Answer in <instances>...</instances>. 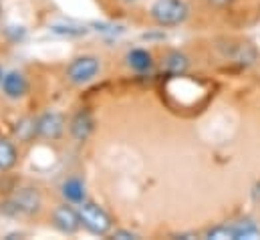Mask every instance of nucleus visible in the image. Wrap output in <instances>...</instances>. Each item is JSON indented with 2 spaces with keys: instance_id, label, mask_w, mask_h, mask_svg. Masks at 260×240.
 <instances>
[{
  "instance_id": "nucleus-9",
  "label": "nucleus",
  "mask_w": 260,
  "mask_h": 240,
  "mask_svg": "<svg viewBox=\"0 0 260 240\" xmlns=\"http://www.w3.org/2000/svg\"><path fill=\"white\" fill-rule=\"evenodd\" d=\"M61 192H63V196H65L67 202H71V204H81V202L87 200L85 184L79 180V178H69V180L63 182Z\"/></svg>"
},
{
  "instance_id": "nucleus-17",
  "label": "nucleus",
  "mask_w": 260,
  "mask_h": 240,
  "mask_svg": "<svg viewBox=\"0 0 260 240\" xmlns=\"http://www.w3.org/2000/svg\"><path fill=\"white\" fill-rule=\"evenodd\" d=\"M113 238H119V240H133L137 238L133 232H129V230H115L113 232Z\"/></svg>"
},
{
  "instance_id": "nucleus-8",
  "label": "nucleus",
  "mask_w": 260,
  "mask_h": 240,
  "mask_svg": "<svg viewBox=\"0 0 260 240\" xmlns=\"http://www.w3.org/2000/svg\"><path fill=\"white\" fill-rule=\"evenodd\" d=\"M26 91H28V83H26L22 73L10 71L2 77V93L8 99H20V97L26 95Z\"/></svg>"
},
{
  "instance_id": "nucleus-18",
  "label": "nucleus",
  "mask_w": 260,
  "mask_h": 240,
  "mask_svg": "<svg viewBox=\"0 0 260 240\" xmlns=\"http://www.w3.org/2000/svg\"><path fill=\"white\" fill-rule=\"evenodd\" d=\"M252 196H254V200H256V202H260V184H256V186H254Z\"/></svg>"
},
{
  "instance_id": "nucleus-13",
  "label": "nucleus",
  "mask_w": 260,
  "mask_h": 240,
  "mask_svg": "<svg viewBox=\"0 0 260 240\" xmlns=\"http://www.w3.org/2000/svg\"><path fill=\"white\" fill-rule=\"evenodd\" d=\"M190 67V61L184 53L180 51H172L168 57H166V69L172 73V75H184Z\"/></svg>"
},
{
  "instance_id": "nucleus-14",
  "label": "nucleus",
  "mask_w": 260,
  "mask_h": 240,
  "mask_svg": "<svg viewBox=\"0 0 260 240\" xmlns=\"http://www.w3.org/2000/svg\"><path fill=\"white\" fill-rule=\"evenodd\" d=\"M14 133L18 135V139L20 141H24V143H28L35 135H37V119H22L16 123V127H14Z\"/></svg>"
},
{
  "instance_id": "nucleus-21",
  "label": "nucleus",
  "mask_w": 260,
  "mask_h": 240,
  "mask_svg": "<svg viewBox=\"0 0 260 240\" xmlns=\"http://www.w3.org/2000/svg\"><path fill=\"white\" fill-rule=\"evenodd\" d=\"M0 14H2V6H0Z\"/></svg>"
},
{
  "instance_id": "nucleus-1",
  "label": "nucleus",
  "mask_w": 260,
  "mask_h": 240,
  "mask_svg": "<svg viewBox=\"0 0 260 240\" xmlns=\"http://www.w3.org/2000/svg\"><path fill=\"white\" fill-rule=\"evenodd\" d=\"M41 206L43 200L35 188H20L2 204L0 212L6 216H32L41 210Z\"/></svg>"
},
{
  "instance_id": "nucleus-15",
  "label": "nucleus",
  "mask_w": 260,
  "mask_h": 240,
  "mask_svg": "<svg viewBox=\"0 0 260 240\" xmlns=\"http://www.w3.org/2000/svg\"><path fill=\"white\" fill-rule=\"evenodd\" d=\"M51 33H55L59 37H81L87 33V28L77 26V24H55V26H51Z\"/></svg>"
},
{
  "instance_id": "nucleus-12",
  "label": "nucleus",
  "mask_w": 260,
  "mask_h": 240,
  "mask_svg": "<svg viewBox=\"0 0 260 240\" xmlns=\"http://www.w3.org/2000/svg\"><path fill=\"white\" fill-rule=\"evenodd\" d=\"M127 65H129L133 71H137V73H145V71L151 69L153 59H151V55H149L147 51H143V49H133L129 55H127Z\"/></svg>"
},
{
  "instance_id": "nucleus-6",
  "label": "nucleus",
  "mask_w": 260,
  "mask_h": 240,
  "mask_svg": "<svg viewBox=\"0 0 260 240\" xmlns=\"http://www.w3.org/2000/svg\"><path fill=\"white\" fill-rule=\"evenodd\" d=\"M53 226L63 232V234H75L81 228V218H79V210L71 208V206H57L53 210Z\"/></svg>"
},
{
  "instance_id": "nucleus-5",
  "label": "nucleus",
  "mask_w": 260,
  "mask_h": 240,
  "mask_svg": "<svg viewBox=\"0 0 260 240\" xmlns=\"http://www.w3.org/2000/svg\"><path fill=\"white\" fill-rule=\"evenodd\" d=\"M65 133V117L57 111H47L37 119V135L49 141L59 139Z\"/></svg>"
},
{
  "instance_id": "nucleus-20",
  "label": "nucleus",
  "mask_w": 260,
  "mask_h": 240,
  "mask_svg": "<svg viewBox=\"0 0 260 240\" xmlns=\"http://www.w3.org/2000/svg\"><path fill=\"white\" fill-rule=\"evenodd\" d=\"M123 2H133V0H123Z\"/></svg>"
},
{
  "instance_id": "nucleus-10",
  "label": "nucleus",
  "mask_w": 260,
  "mask_h": 240,
  "mask_svg": "<svg viewBox=\"0 0 260 240\" xmlns=\"http://www.w3.org/2000/svg\"><path fill=\"white\" fill-rule=\"evenodd\" d=\"M230 232H232V240H256L260 238V228L252 222V220H240L234 224H228Z\"/></svg>"
},
{
  "instance_id": "nucleus-19",
  "label": "nucleus",
  "mask_w": 260,
  "mask_h": 240,
  "mask_svg": "<svg viewBox=\"0 0 260 240\" xmlns=\"http://www.w3.org/2000/svg\"><path fill=\"white\" fill-rule=\"evenodd\" d=\"M2 77H4V75H2V69H0V83H2Z\"/></svg>"
},
{
  "instance_id": "nucleus-3",
  "label": "nucleus",
  "mask_w": 260,
  "mask_h": 240,
  "mask_svg": "<svg viewBox=\"0 0 260 240\" xmlns=\"http://www.w3.org/2000/svg\"><path fill=\"white\" fill-rule=\"evenodd\" d=\"M79 218H81V226L87 228L95 236H105L113 228L111 216L101 206L87 202V200L79 204Z\"/></svg>"
},
{
  "instance_id": "nucleus-16",
  "label": "nucleus",
  "mask_w": 260,
  "mask_h": 240,
  "mask_svg": "<svg viewBox=\"0 0 260 240\" xmlns=\"http://www.w3.org/2000/svg\"><path fill=\"white\" fill-rule=\"evenodd\" d=\"M206 238H214V240H232V232H230V226L226 224V226H214V228H210L208 232H206Z\"/></svg>"
},
{
  "instance_id": "nucleus-2",
  "label": "nucleus",
  "mask_w": 260,
  "mask_h": 240,
  "mask_svg": "<svg viewBox=\"0 0 260 240\" xmlns=\"http://www.w3.org/2000/svg\"><path fill=\"white\" fill-rule=\"evenodd\" d=\"M149 12L155 24L170 28V26H180L182 22H186L190 8L184 0H155Z\"/></svg>"
},
{
  "instance_id": "nucleus-4",
  "label": "nucleus",
  "mask_w": 260,
  "mask_h": 240,
  "mask_svg": "<svg viewBox=\"0 0 260 240\" xmlns=\"http://www.w3.org/2000/svg\"><path fill=\"white\" fill-rule=\"evenodd\" d=\"M101 65L99 59L93 57V55H83V57H77L69 63L67 67V79L73 83V85H85L89 81H93L99 73Z\"/></svg>"
},
{
  "instance_id": "nucleus-7",
  "label": "nucleus",
  "mask_w": 260,
  "mask_h": 240,
  "mask_svg": "<svg viewBox=\"0 0 260 240\" xmlns=\"http://www.w3.org/2000/svg\"><path fill=\"white\" fill-rule=\"evenodd\" d=\"M93 129H95V119L87 109L77 111L75 117L69 123V131H71L73 139H77V141H87L91 137Z\"/></svg>"
},
{
  "instance_id": "nucleus-11",
  "label": "nucleus",
  "mask_w": 260,
  "mask_h": 240,
  "mask_svg": "<svg viewBox=\"0 0 260 240\" xmlns=\"http://www.w3.org/2000/svg\"><path fill=\"white\" fill-rule=\"evenodd\" d=\"M18 162V152L12 141L0 139V172H8L16 166Z\"/></svg>"
}]
</instances>
